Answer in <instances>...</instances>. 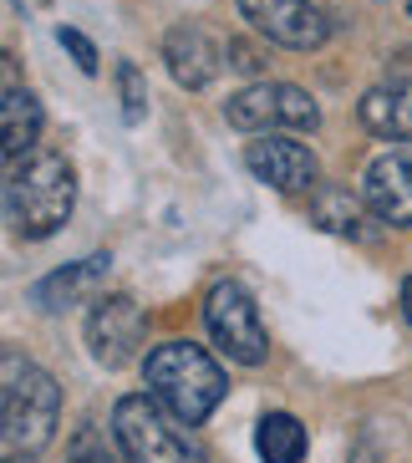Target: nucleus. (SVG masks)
<instances>
[{
  "label": "nucleus",
  "mask_w": 412,
  "mask_h": 463,
  "mask_svg": "<svg viewBox=\"0 0 412 463\" xmlns=\"http://www.w3.org/2000/svg\"><path fill=\"white\" fill-rule=\"evenodd\" d=\"M361 194L367 204L382 214V224H398V230H412V158L402 153H387L367 168L361 178Z\"/></svg>",
  "instance_id": "obj_13"
},
{
  "label": "nucleus",
  "mask_w": 412,
  "mask_h": 463,
  "mask_svg": "<svg viewBox=\"0 0 412 463\" xmlns=\"http://www.w3.org/2000/svg\"><path fill=\"white\" fill-rule=\"evenodd\" d=\"M229 56H234L229 67H239V71H255V67H260V61H255V52H249L245 42H229Z\"/></svg>",
  "instance_id": "obj_20"
},
{
  "label": "nucleus",
  "mask_w": 412,
  "mask_h": 463,
  "mask_svg": "<svg viewBox=\"0 0 412 463\" xmlns=\"http://www.w3.org/2000/svg\"><path fill=\"white\" fill-rule=\"evenodd\" d=\"M61 387L46 367L5 346L0 356V449L5 458H36L56 438Z\"/></svg>",
  "instance_id": "obj_1"
},
{
  "label": "nucleus",
  "mask_w": 412,
  "mask_h": 463,
  "mask_svg": "<svg viewBox=\"0 0 412 463\" xmlns=\"http://www.w3.org/2000/svg\"><path fill=\"white\" fill-rule=\"evenodd\" d=\"M5 463H26V458H5Z\"/></svg>",
  "instance_id": "obj_22"
},
{
  "label": "nucleus",
  "mask_w": 412,
  "mask_h": 463,
  "mask_svg": "<svg viewBox=\"0 0 412 463\" xmlns=\"http://www.w3.org/2000/svg\"><path fill=\"white\" fill-rule=\"evenodd\" d=\"M224 118L239 133H286V128H316L321 108L311 92L290 82H255L224 102Z\"/></svg>",
  "instance_id": "obj_6"
},
{
  "label": "nucleus",
  "mask_w": 412,
  "mask_h": 463,
  "mask_svg": "<svg viewBox=\"0 0 412 463\" xmlns=\"http://www.w3.org/2000/svg\"><path fill=\"white\" fill-rule=\"evenodd\" d=\"M117 97H123V123H143L148 112V82L133 61H117Z\"/></svg>",
  "instance_id": "obj_18"
},
{
  "label": "nucleus",
  "mask_w": 412,
  "mask_h": 463,
  "mask_svg": "<svg viewBox=\"0 0 412 463\" xmlns=\"http://www.w3.org/2000/svg\"><path fill=\"white\" fill-rule=\"evenodd\" d=\"M67 463H127V458L117 449V438H108L97 422H82L67 443Z\"/></svg>",
  "instance_id": "obj_17"
},
{
  "label": "nucleus",
  "mask_w": 412,
  "mask_h": 463,
  "mask_svg": "<svg viewBox=\"0 0 412 463\" xmlns=\"http://www.w3.org/2000/svg\"><path fill=\"white\" fill-rule=\"evenodd\" d=\"M245 168L280 194H305V189H316V178H321L316 153L286 133H255V143L245 148Z\"/></svg>",
  "instance_id": "obj_9"
},
{
  "label": "nucleus",
  "mask_w": 412,
  "mask_h": 463,
  "mask_svg": "<svg viewBox=\"0 0 412 463\" xmlns=\"http://www.w3.org/2000/svg\"><path fill=\"white\" fill-rule=\"evenodd\" d=\"M112 438L127 463H209L193 422L168 412L153 392H127L112 408Z\"/></svg>",
  "instance_id": "obj_4"
},
{
  "label": "nucleus",
  "mask_w": 412,
  "mask_h": 463,
  "mask_svg": "<svg viewBox=\"0 0 412 463\" xmlns=\"http://www.w3.org/2000/svg\"><path fill=\"white\" fill-rule=\"evenodd\" d=\"M204 326L214 336V346L229 362H239V367H260L265 356H270V336L260 326V306H255V296L239 280H220L204 296Z\"/></svg>",
  "instance_id": "obj_5"
},
{
  "label": "nucleus",
  "mask_w": 412,
  "mask_h": 463,
  "mask_svg": "<svg viewBox=\"0 0 412 463\" xmlns=\"http://www.w3.org/2000/svg\"><path fill=\"white\" fill-rule=\"evenodd\" d=\"M239 15L260 36H270L275 46H290V52H316L331 36L326 11L311 0H239Z\"/></svg>",
  "instance_id": "obj_8"
},
{
  "label": "nucleus",
  "mask_w": 412,
  "mask_h": 463,
  "mask_svg": "<svg viewBox=\"0 0 412 463\" xmlns=\"http://www.w3.org/2000/svg\"><path fill=\"white\" fill-rule=\"evenodd\" d=\"M77 204V174L61 153L31 148L26 158H15L5 174V214H11L15 234L26 240H52L71 219Z\"/></svg>",
  "instance_id": "obj_2"
},
{
  "label": "nucleus",
  "mask_w": 412,
  "mask_h": 463,
  "mask_svg": "<svg viewBox=\"0 0 412 463\" xmlns=\"http://www.w3.org/2000/svg\"><path fill=\"white\" fill-rule=\"evenodd\" d=\"M311 224H321L326 234H342V240H357V245H371L382 234V214L367 204V194H351L346 184L311 189Z\"/></svg>",
  "instance_id": "obj_11"
},
{
  "label": "nucleus",
  "mask_w": 412,
  "mask_h": 463,
  "mask_svg": "<svg viewBox=\"0 0 412 463\" xmlns=\"http://www.w3.org/2000/svg\"><path fill=\"white\" fill-rule=\"evenodd\" d=\"M255 449L265 463H301L305 458V428L290 412H265L255 428Z\"/></svg>",
  "instance_id": "obj_16"
},
{
  "label": "nucleus",
  "mask_w": 412,
  "mask_h": 463,
  "mask_svg": "<svg viewBox=\"0 0 412 463\" xmlns=\"http://www.w3.org/2000/svg\"><path fill=\"white\" fill-rule=\"evenodd\" d=\"M0 118H5V164H15V158H26L31 148H36V137H42V102L26 92V87H5V108H0Z\"/></svg>",
  "instance_id": "obj_15"
},
{
  "label": "nucleus",
  "mask_w": 412,
  "mask_h": 463,
  "mask_svg": "<svg viewBox=\"0 0 412 463\" xmlns=\"http://www.w3.org/2000/svg\"><path fill=\"white\" fill-rule=\"evenodd\" d=\"M357 118L367 133L392 137V143H412V71L407 77H392V82L371 87L357 102Z\"/></svg>",
  "instance_id": "obj_14"
},
{
  "label": "nucleus",
  "mask_w": 412,
  "mask_h": 463,
  "mask_svg": "<svg viewBox=\"0 0 412 463\" xmlns=\"http://www.w3.org/2000/svg\"><path fill=\"white\" fill-rule=\"evenodd\" d=\"M56 42H61V46H67L71 56H77V67H82V71H97V46L87 42L82 31H71V26H61V31H56Z\"/></svg>",
  "instance_id": "obj_19"
},
{
  "label": "nucleus",
  "mask_w": 412,
  "mask_h": 463,
  "mask_svg": "<svg viewBox=\"0 0 412 463\" xmlns=\"http://www.w3.org/2000/svg\"><path fill=\"white\" fill-rule=\"evenodd\" d=\"M112 275V255H87L67 270H52L46 280L31 286V306H42V311H67V306H82V300H97L102 286H108Z\"/></svg>",
  "instance_id": "obj_12"
},
{
  "label": "nucleus",
  "mask_w": 412,
  "mask_h": 463,
  "mask_svg": "<svg viewBox=\"0 0 412 463\" xmlns=\"http://www.w3.org/2000/svg\"><path fill=\"white\" fill-rule=\"evenodd\" d=\"M164 61H168V77L189 92H204L220 67L229 61V46H220L209 36L204 26H193V21H179V26L164 36Z\"/></svg>",
  "instance_id": "obj_10"
},
{
  "label": "nucleus",
  "mask_w": 412,
  "mask_h": 463,
  "mask_svg": "<svg viewBox=\"0 0 412 463\" xmlns=\"http://www.w3.org/2000/svg\"><path fill=\"white\" fill-rule=\"evenodd\" d=\"M407 15H412V0H407Z\"/></svg>",
  "instance_id": "obj_23"
},
{
  "label": "nucleus",
  "mask_w": 412,
  "mask_h": 463,
  "mask_svg": "<svg viewBox=\"0 0 412 463\" xmlns=\"http://www.w3.org/2000/svg\"><path fill=\"white\" fill-rule=\"evenodd\" d=\"M87 346H92V362L108 372L137 362V346H143V311H137V300L97 296L92 316H87Z\"/></svg>",
  "instance_id": "obj_7"
},
{
  "label": "nucleus",
  "mask_w": 412,
  "mask_h": 463,
  "mask_svg": "<svg viewBox=\"0 0 412 463\" xmlns=\"http://www.w3.org/2000/svg\"><path fill=\"white\" fill-rule=\"evenodd\" d=\"M402 316H407V326H412V275L402 280Z\"/></svg>",
  "instance_id": "obj_21"
},
{
  "label": "nucleus",
  "mask_w": 412,
  "mask_h": 463,
  "mask_svg": "<svg viewBox=\"0 0 412 463\" xmlns=\"http://www.w3.org/2000/svg\"><path fill=\"white\" fill-rule=\"evenodd\" d=\"M143 382H148V392L168 412H179L193 428L220 408L224 392H229L220 362L204 346H193V341H164V346H153L148 362H143Z\"/></svg>",
  "instance_id": "obj_3"
}]
</instances>
